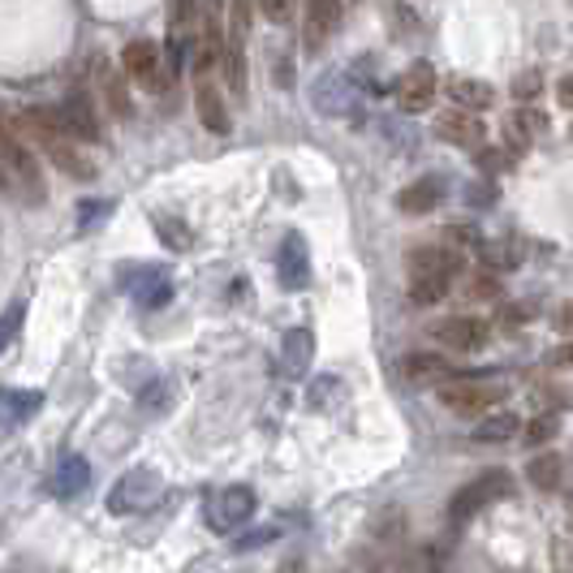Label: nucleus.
I'll return each mask as SVG.
<instances>
[{"mask_svg": "<svg viewBox=\"0 0 573 573\" xmlns=\"http://www.w3.org/2000/svg\"><path fill=\"white\" fill-rule=\"evenodd\" d=\"M504 134H509V156H518V152H527L539 134H548V117L539 113V108H513L509 113V122H504Z\"/></svg>", "mask_w": 573, "mask_h": 573, "instance_id": "18", "label": "nucleus"}, {"mask_svg": "<svg viewBox=\"0 0 573 573\" xmlns=\"http://www.w3.org/2000/svg\"><path fill=\"white\" fill-rule=\"evenodd\" d=\"M52 117H56V125L79 143V147H91V143H100L104 134V125H100V108H95V100L91 95H82V91H74V95H65L56 108H52Z\"/></svg>", "mask_w": 573, "mask_h": 573, "instance_id": "9", "label": "nucleus"}, {"mask_svg": "<svg viewBox=\"0 0 573 573\" xmlns=\"http://www.w3.org/2000/svg\"><path fill=\"white\" fill-rule=\"evenodd\" d=\"M539 91H543V74H539V70H527V74L513 79V100H518V108H534Z\"/></svg>", "mask_w": 573, "mask_h": 573, "instance_id": "27", "label": "nucleus"}, {"mask_svg": "<svg viewBox=\"0 0 573 573\" xmlns=\"http://www.w3.org/2000/svg\"><path fill=\"white\" fill-rule=\"evenodd\" d=\"M86 479H91L86 461H82V457H65V461L56 466V475H52V491H56V496H82V491H86Z\"/></svg>", "mask_w": 573, "mask_h": 573, "instance_id": "24", "label": "nucleus"}, {"mask_svg": "<svg viewBox=\"0 0 573 573\" xmlns=\"http://www.w3.org/2000/svg\"><path fill=\"white\" fill-rule=\"evenodd\" d=\"M122 74L125 82H138L143 91H156L164 95L181 70H173V61H168V52H164L156 40H129L122 52Z\"/></svg>", "mask_w": 573, "mask_h": 573, "instance_id": "4", "label": "nucleus"}, {"mask_svg": "<svg viewBox=\"0 0 573 573\" xmlns=\"http://www.w3.org/2000/svg\"><path fill=\"white\" fill-rule=\"evenodd\" d=\"M164 491V479L160 470H152V466H138V470H125L122 479H117V488L108 496V509L125 518V513H143V509H152L156 500H160Z\"/></svg>", "mask_w": 573, "mask_h": 573, "instance_id": "7", "label": "nucleus"}, {"mask_svg": "<svg viewBox=\"0 0 573 573\" xmlns=\"http://www.w3.org/2000/svg\"><path fill=\"white\" fill-rule=\"evenodd\" d=\"M466 293H470V298H483V302H496V298H500V277L488 272V268H483V272H470V277H466Z\"/></svg>", "mask_w": 573, "mask_h": 573, "instance_id": "28", "label": "nucleus"}, {"mask_svg": "<svg viewBox=\"0 0 573 573\" xmlns=\"http://www.w3.org/2000/svg\"><path fill=\"white\" fill-rule=\"evenodd\" d=\"M527 479H531L539 491L561 488V479H565V461H561V452H534L531 461H527Z\"/></svg>", "mask_w": 573, "mask_h": 573, "instance_id": "21", "label": "nucleus"}, {"mask_svg": "<svg viewBox=\"0 0 573 573\" xmlns=\"http://www.w3.org/2000/svg\"><path fill=\"white\" fill-rule=\"evenodd\" d=\"M436 65H427V61H414L409 70H402V79L393 86V100H397V108L402 113H427L431 108V100H436Z\"/></svg>", "mask_w": 573, "mask_h": 573, "instance_id": "10", "label": "nucleus"}, {"mask_svg": "<svg viewBox=\"0 0 573 573\" xmlns=\"http://www.w3.org/2000/svg\"><path fill=\"white\" fill-rule=\"evenodd\" d=\"M195 108H199V122L211 129V134H229V108H225V95L216 79H195Z\"/></svg>", "mask_w": 573, "mask_h": 573, "instance_id": "16", "label": "nucleus"}, {"mask_svg": "<svg viewBox=\"0 0 573 573\" xmlns=\"http://www.w3.org/2000/svg\"><path fill=\"white\" fill-rule=\"evenodd\" d=\"M436 134L449 143V147H461V152H483L488 147V125L479 122L475 113H461V108H449L436 117Z\"/></svg>", "mask_w": 573, "mask_h": 573, "instance_id": "12", "label": "nucleus"}, {"mask_svg": "<svg viewBox=\"0 0 573 573\" xmlns=\"http://www.w3.org/2000/svg\"><path fill=\"white\" fill-rule=\"evenodd\" d=\"M95 91L104 95V108H108L117 122H125V117L134 113V104H129V82H125L122 65H113L108 56L95 61Z\"/></svg>", "mask_w": 573, "mask_h": 573, "instance_id": "13", "label": "nucleus"}, {"mask_svg": "<svg viewBox=\"0 0 573 573\" xmlns=\"http://www.w3.org/2000/svg\"><path fill=\"white\" fill-rule=\"evenodd\" d=\"M0 195H9V181H4V173H0Z\"/></svg>", "mask_w": 573, "mask_h": 573, "instance_id": "40", "label": "nucleus"}, {"mask_svg": "<svg viewBox=\"0 0 573 573\" xmlns=\"http://www.w3.org/2000/svg\"><path fill=\"white\" fill-rule=\"evenodd\" d=\"M570 531H573V522H570Z\"/></svg>", "mask_w": 573, "mask_h": 573, "instance_id": "41", "label": "nucleus"}, {"mask_svg": "<svg viewBox=\"0 0 573 573\" xmlns=\"http://www.w3.org/2000/svg\"><path fill=\"white\" fill-rule=\"evenodd\" d=\"M0 173H4L9 190L22 195L27 204L40 207L43 199H48V181H43L40 156H35V147L18 134L9 104H0Z\"/></svg>", "mask_w": 573, "mask_h": 573, "instance_id": "3", "label": "nucleus"}, {"mask_svg": "<svg viewBox=\"0 0 573 573\" xmlns=\"http://www.w3.org/2000/svg\"><path fill=\"white\" fill-rule=\"evenodd\" d=\"M402 375H406L409 384H449L457 379V371L440 358V354H406V363H402Z\"/></svg>", "mask_w": 573, "mask_h": 573, "instance_id": "20", "label": "nucleus"}, {"mask_svg": "<svg viewBox=\"0 0 573 573\" xmlns=\"http://www.w3.org/2000/svg\"><path fill=\"white\" fill-rule=\"evenodd\" d=\"M0 418L4 423H27L31 414H40L43 393H0Z\"/></svg>", "mask_w": 573, "mask_h": 573, "instance_id": "26", "label": "nucleus"}, {"mask_svg": "<svg viewBox=\"0 0 573 573\" xmlns=\"http://www.w3.org/2000/svg\"><path fill=\"white\" fill-rule=\"evenodd\" d=\"M156 225H160L164 242L173 246V250H186V246H190V229H181L177 220H164V216H156Z\"/></svg>", "mask_w": 573, "mask_h": 573, "instance_id": "33", "label": "nucleus"}, {"mask_svg": "<svg viewBox=\"0 0 573 573\" xmlns=\"http://www.w3.org/2000/svg\"><path fill=\"white\" fill-rule=\"evenodd\" d=\"M277 268H281V285L285 289H302L311 281V254H306V242L298 233H289L285 242H281Z\"/></svg>", "mask_w": 573, "mask_h": 573, "instance_id": "17", "label": "nucleus"}, {"mask_svg": "<svg viewBox=\"0 0 573 573\" xmlns=\"http://www.w3.org/2000/svg\"><path fill=\"white\" fill-rule=\"evenodd\" d=\"M341 13H345V9H341L336 0H315V4L302 9V43H306V52H320V48L332 40Z\"/></svg>", "mask_w": 573, "mask_h": 573, "instance_id": "14", "label": "nucleus"}, {"mask_svg": "<svg viewBox=\"0 0 573 573\" xmlns=\"http://www.w3.org/2000/svg\"><path fill=\"white\" fill-rule=\"evenodd\" d=\"M254 491L242 488V483H233V488H225V491H216L211 496V504H207V527L216 534H233V531H242L246 522L254 518Z\"/></svg>", "mask_w": 573, "mask_h": 573, "instance_id": "8", "label": "nucleus"}, {"mask_svg": "<svg viewBox=\"0 0 573 573\" xmlns=\"http://www.w3.org/2000/svg\"><path fill=\"white\" fill-rule=\"evenodd\" d=\"M518 431H522L518 414H513V409H496L488 418H479L475 440H479V445H500V440H509V436H518Z\"/></svg>", "mask_w": 573, "mask_h": 573, "instance_id": "22", "label": "nucleus"}, {"mask_svg": "<svg viewBox=\"0 0 573 573\" xmlns=\"http://www.w3.org/2000/svg\"><path fill=\"white\" fill-rule=\"evenodd\" d=\"M371 573H409V561H393V556H388V561H375Z\"/></svg>", "mask_w": 573, "mask_h": 573, "instance_id": "36", "label": "nucleus"}, {"mask_svg": "<svg viewBox=\"0 0 573 573\" xmlns=\"http://www.w3.org/2000/svg\"><path fill=\"white\" fill-rule=\"evenodd\" d=\"M440 406L457 414V418H488L496 409L504 406V397H509V388L504 384H491V379H449V384H440Z\"/></svg>", "mask_w": 573, "mask_h": 573, "instance_id": "5", "label": "nucleus"}, {"mask_svg": "<svg viewBox=\"0 0 573 573\" xmlns=\"http://www.w3.org/2000/svg\"><path fill=\"white\" fill-rule=\"evenodd\" d=\"M552 320H556V332H565V336H573V302H561Z\"/></svg>", "mask_w": 573, "mask_h": 573, "instance_id": "34", "label": "nucleus"}, {"mask_svg": "<svg viewBox=\"0 0 573 573\" xmlns=\"http://www.w3.org/2000/svg\"><path fill=\"white\" fill-rule=\"evenodd\" d=\"M277 573H306V565H302L298 556H289V561H281V565H277Z\"/></svg>", "mask_w": 573, "mask_h": 573, "instance_id": "39", "label": "nucleus"}, {"mask_svg": "<svg viewBox=\"0 0 573 573\" xmlns=\"http://www.w3.org/2000/svg\"><path fill=\"white\" fill-rule=\"evenodd\" d=\"M445 95L452 100V108H461V113H483V108H491L496 104V86L483 79H470V74H452L449 82H445Z\"/></svg>", "mask_w": 573, "mask_h": 573, "instance_id": "15", "label": "nucleus"}, {"mask_svg": "<svg viewBox=\"0 0 573 573\" xmlns=\"http://www.w3.org/2000/svg\"><path fill=\"white\" fill-rule=\"evenodd\" d=\"M431 336L452 350V354H479L483 345H488L491 327L488 320H479V315H449V320H440V324H431Z\"/></svg>", "mask_w": 573, "mask_h": 573, "instance_id": "11", "label": "nucleus"}, {"mask_svg": "<svg viewBox=\"0 0 573 573\" xmlns=\"http://www.w3.org/2000/svg\"><path fill=\"white\" fill-rule=\"evenodd\" d=\"M552 367H573V345H561V350H552Z\"/></svg>", "mask_w": 573, "mask_h": 573, "instance_id": "38", "label": "nucleus"}, {"mask_svg": "<svg viewBox=\"0 0 573 573\" xmlns=\"http://www.w3.org/2000/svg\"><path fill=\"white\" fill-rule=\"evenodd\" d=\"M556 414H539V418H531L527 427H522V436H527V445H548L552 436H556Z\"/></svg>", "mask_w": 573, "mask_h": 573, "instance_id": "30", "label": "nucleus"}, {"mask_svg": "<svg viewBox=\"0 0 573 573\" xmlns=\"http://www.w3.org/2000/svg\"><path fill=\"white\" fill-rule=\"evenodd\" d=\"M556 100H561L565 108H573V74H565V79L556 82Z\"/></svg>", "mask_w": 573, "mask_h": 573, "instance_id": "37", "label": "nucleus"}, {"mask_svg": "<svg viewBox=\"0 0 573 573\" xmlns=\"http://www.w3.org/2000/svg\"><path fill=\"white\" fill-rule=\"evenodd\" d=\"M9 108H13V104H9ZM13 125H18V134L35 147V156H43L52 168H61L65 177H74V181H91V177H95V164L86 156V147H79V143L56 125L48 104L13 108Z\"/></svg>", "mask_w": 573, "mask_h": 573, "instance_id": "1", "label": "nucleus"}, {"mask_svg": "<svg viewBox=\"0 0 573 573\" xmlns=\"http://www.w3.org/2000/svg\"><path fill=\"white\" fill-rule=\"evenodd\" d=\"M509 160H513V156H509L504 147H483V152H479V168H483L488 177H500V173L509 168Z\"/></svg>", "mask_w": 573, "mask_h": 573, "instance_id": "31", "label": "nucleus"}, {"mask_svg": "<svg viewBox=\"0 0 573 573\" xmlns=\"http://www.w3.org/2000/svg\"><path fill=\"white\" fill-rule=\"evenodd\" d=\"M445 199V181L440 177H418V181H409L406 190L397 195V207L406 211V216H427V211H436Z\"/></svg>", "mask_w": 573, "mask_h": 573, "instance_id": "19", "label": "nucleus"}, {"mask_svg": "<svg viewBox=\"0 0 573 573\" xmlns=\"http://www.w3.org/2000/svg\"><path fill=\"white\" fill-rule=\"evenodd\" d=\"M332 573H341V570H332Z\"/></svg>", "mask_w": 573, "mask_h": 573, "instance_id": "42", "label": "nucleus"}, {"mask_svg": "<svg viewBox=\"0 0 573 573\" xmlns=\"http://www.w3.org/2000/svg\"><path fill=\"white\" fill-rule=\"evenodd\" d=\"M409 272V302L414 306H436L452 289L457 272H466V254L449 242L414 246L406 259Z\"/></svg>", "mask_w": 573, "mask_h": 573, "instance_id": "2", "label": "nucleus"}, {"mask_svg": "<svg viewBox=\"0 0 573 573\" xmlns=\"http://www.w3.org/2000/svg\"><path fill=\"white\" fill-rule=\"evenodd\" d=\"M504 496H513V479H509V470H488V475L470 479L466 488L452 496V500H449V518H452V522H470L479 509H488V504L504 500Z\"/></svg>", "mask_w": 573, "mask_h": 573, "instance_id": "6", "label": "nucleus"}, {"mask_svg": "<svg viewBox=\"0 0 573 573\" xmlns=\"http://www.w3.org/2000/svg\"><path fill=\"white\" fill-rule=\"evenodd\" d=\"M220 79H225V86L242 100L246 95V52H242V43H225V52H220Z\"/></svg>", "mask_w": 573, "mask_h": 573, "instance_id": "25", "label": "nucleus"}, {"mask_svg": "<svg viewBox=\"0 0 573 573\" xmlns=\"http://www.w3.org/2000/svg\"><path fill=\"white\" fill-rule=\"evenodd\" d=\"M259 13L272 18V22H289L293 18V4H259Z\"/></svg>", "mask_w": 573, "mask_h": 573, "instance_id": "35", "label": "nucleus"}, {"mask_svg": "<svg viewBox=\"0 0 573 573\" xmlns=\"http://www.w3.org/2000/svg\"><path fill=\"white\" fill-rule=\"evenodd\" d=\"M409 573H449V565L440 561V552L423 548V552H414V561H409Z\"/></svg>", "mask_w": 573, "mask_h": 573, "instance_id": "32", "label": "nucleus"}, {"mask_svg": "<svg viewBox=\"0 0 573 573\" xmlns=\"http://www.w3.org/2000/svg\"><path fill=\"white\" fill-rule=\"evenodd\" d=\"M311 354H315V341H311V332L306 327H293L285 336V371L289 379H302L306 367H311Z\"/></svg>", "mask_w": 573, "mask_h": 573, "instance_id": "23", "label": "nucleus"}, {"mask_svg": "<svg viewBox=\"0 0 573 573\" xmlns=\"http://www.w3.org/2000/svg\"><path fill=\"white\" fill-rule=\"evenodd\" d=\"M22 320H27V302H22V298H13V302L4 306V315H0V350H4V345L18 336Z\"/></svg>", "mask_w": 573, "mask_h": 573, "instance_id": "29", "label": "nucleus"}]
</instances>
